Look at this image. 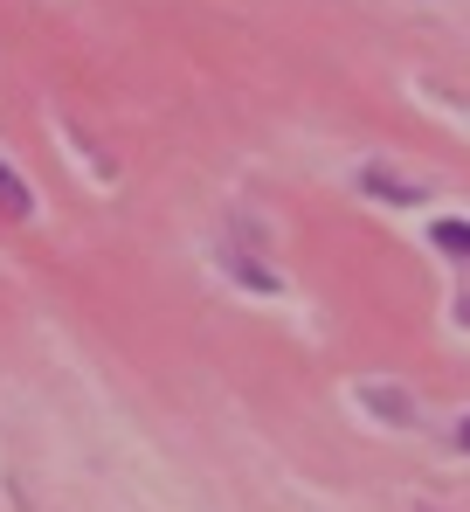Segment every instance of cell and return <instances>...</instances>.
I'll use <instances>...</instances> for the list:
<instances>
[{
  "label": "cell",
  "mask_w": 470,
  "mask_h": 512,
  "mask_svg": "<svg viewBox=\"0 0 470 512\" xmlns=\"http://www.w3.org/2000/svg\"><path fill=\"white\" fill-rule=\"evenodd\" d=\"M436 250H450V256L470 263V222H436Z\"/></svg>",
  "instance_id": "3"
},
{
  "label": "cell",
  "mask_w": 470,
  "mask_h": 512,
  "mask_svg": "<svg viewBox=\"0 0 470 512\" xmlns=\"http://www.w3.org/2000/svg\"><path fill=\"white\" fill-rule=\"evenodd\" d=\"M457 443H464V450H470V416H464V423H457Z\"/></svg>",
  "instance_id": "4"
},
{
  "label": "cell",
  "mask_w": 470,
  "mask_h": 512,
  "mask_svg": "<svg viewBox=\"0 0 470 512\" xmlns=\"http://www.w3.org/2000/svg\"><path fill=\"white\" fill-rule=\"evenodd\" d=\"M367 194H381V201H394V208H408V201H415V187H408V180H394L388 167H367Z\"/></svg>",
  "instance_id": "2"
},
{
  "label": "cell",
  "mask_w": 470,
  "mask_h": 512,
  "mask_svg": "<svg viewBox=\"0 0 470 512\" xmlns=\"http://www.w3.org/2000/svg\"><path fill=\"white\" fill-rule=\"evenodd\" d=\"M28 208H35V194H28V180H21V173H14L7 160H0V215H14V222H21Z\"/></svg>",
  "instance_id": "1"
}]
</instances>
